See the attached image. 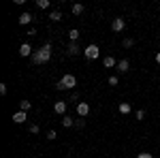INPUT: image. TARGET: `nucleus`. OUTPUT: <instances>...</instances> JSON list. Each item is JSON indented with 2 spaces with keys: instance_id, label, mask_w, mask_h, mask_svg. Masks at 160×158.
I'll return each mask as SVG.
<instances>
[{
  "instance_id": "obj_1",
  "label": "nucleus",
  "mask_w": 160,
  "mask_h": 158,
  "mask_svg": "<svg viewBox=\"0 0 160 158\" xmlns=\"http://www.w3.org/2000/svg\"><path fill=\"white\" fill-rule=\"evenodd\" d=\"M49 58H51V45H49V43H47V45H43L38 51L32 54V62H34V64H45Z\"/></svg>"
},
{
  "instance_id": "obj_2",
  "label": "nucleus",
  "mask_w": 160,
  "mask_h": 158,
  "mask_svg": "<svg viewBox=\"0 0 160 158\" xmlns=\"http://www.w3.org/2000/svg\"><path fill=\"white\" fill-rule=\"evenodd\" d=\"M75 85H77V77L75 75H64L60 81L56 84V88L58 90H73Z\"/></svg>"
},
{
  "instance_id": "obj_3",
  "label": "nucleus",
  "mask_w": 160,
  "mask_h": 158,
  "mask_svg": "<svg viewBox=\"0 0 160 158\" xmlns=\"http://www.w3.org/2000/svg\"><path fill=\"white\" fill-rule=\"evenodd\" d=\"M83 54H86L88 60H96V58H98V54H100V49H98V45H94V43H92V45H88V47L83 49Z\"/></svg>"
},
{
  "instance_id": "obj_4",
  "label": "nucleus",
  "mask_w": 160,
  "mask_h": 158,
  "mask_svg": "<svg viewBox=\"0 0 160 158\" xmlns=\"http://www.w3.org/2000/svg\"><path fill=\"white\" fill-rule=\"evenodd\" d=\"M111 28H113V32H122L124 28H126V22H124L122 17H115L113 24H111Z\"/></svg>"
},
{
  "instance_id": "obj_5",
  "label": "nucleus",
  "mask_w": 160,
  "mask_h": 158,
  "mask_svg": "<svg viewBox=\"0 0 160 158\" xmlns=\"http://www.w3.org/2000/svg\"><path fill=\"white\" fill-rule=\"evenodd\" d=\"M77 113H79V118H86L88 113H90V105L88 103H79L77 105Z\"/></svg>"
},
{
  "instance_id": "obj_6",
  "label": "nucleus",
  "mask_w": 160,
  "mask_h": 158,
  "mask_svg": "<svg viewBox=\"0 0 160 158\" xmlns=\"http://www.w3.org/2000/svg\"><path fill=\"white\" fill-rule=\"evenodd\" d=\"M32 54H34V51H32V47H30L28 43H24V45L19 47V56H24V58H28V56L32 58Z\"/></svg>"
},
{
  "instance_id": "obj_7",
  "label": "nucleus",
  "mask_w": 160,
  "mask_h": 158,
  "mask_svg": "<svg viewBox=\"0 0 160 158\" xmlns=\"http://www.w3.org/2000/svg\"><path fill=\"white\" fill-rule=\"evenodd\" d=\"M118 71H120V73H128V71H130V62L126 60V58L120 60V62H118Z\"/></svg>"
},
{
  "instance_id": "obj_8",
  "label": "nucleus",
  "mask_w": 160,
  "mask_h": 158,
  "mask_svg": "<svg viewBox=\"0 0 160 158\" xmlns=\"http://www.w3.org/2000/svg\"><path fill=\"white\" fill-rule=\"evenodd\" d=\"M53 111L60 113V115H64V113H66V103H64V100H58V103L53 105Z\"/></svg>"
},
{
  "instance_id": "obj_9",
  "label": "nucleus",
  "mask_w": 160,
  "mask_h": 158,
  "mask_svg": "<svg viewBox=\"0 0 160 158\" xmlns=\"http://www.w3.org/2000/svg\"><path fill=\"white\" fill-rule=\"evenodd\" d=\"M32 19H34V15H32V13H28V11L19 15V24H24V26H26V24H30Z\"/></svg>"
},
{
  "instance_id": "obj_10",
  "label": "nucleus",
  "mask_w": 160,
  "mask_h": 158,
  "mask_svg": "<svg viewBox=\"0 0 160 158\" xmlns=\"http://www.w3.org/2000/svg\"><path fill=\"white\" fill-rule=\"evenodd\" d=\"M66 54H68V56H77V54H79V45H77V43H68Z\"/></svg>"
},
{
  "instance_id": "obj_11",
  "label": "nucleus",
  "mask_w": 160,
  "mask_h": 158,
  "mask_svg": "<svg viewBox=\"0 0 160 158\" xmlns=\"http://www.w3.org/2000/svg\"><path fill=\"white\" fill-rule=\"evenodd\" d=\"M13 122H17V124H24V122H26V111H17V113L13 115Z\"/></svg>"
},
{
  "instance_id": "obj_12",
  "label": "nucleus",
  "mask_w": 160,
  "mask_h": 158,
  "mask_svg": "<svg viewBox=\"0 0 160 158\" xmlns=\"http://www.w3.org/2000/svg\"><path fill=\"white\" fill-rule=\"evenodd\" d=\"M30 109H32V105H30V100H19V111H26V113H28Z\"/></svg>"
},
{
  "instance_id": "obj_13",
  "label": "nucleus",
  "mask_w": 160,
  "mask_h": 158,
  "mask_svg": "<svg viewBox=\"0 0 160 158\" xmlns=\"http://www.w3.org/2000/svg\"><path fill=\"white\" fill-rule=\"evenodd\" d=\"M68 38H71V43H77V38H79V30L73 28V30L68 32Z\"/></svg>"
},
{
  "instance_id": "obj_14",
  "label": "nucleus",
  "mask_w": 160,
  "mask_h": 158,
  "mask_svg": "<svg viewBox=\"0 0 160 158\" xmlns=\"http://www.w3.org/2000/svg\"><path fill=\"white\" fill-rule=\"evenodd\" d=\"M49 19H51V22H60V19H62V13L60 11H51L49 13Z\"/></svg>"
},
{
  "instance_id": "obj_15",
  "label": "nucleus",
  "mask_w": 160,
  "mask_h": 158,
  "mask_svg": "<svg viewBox=\"0 0 160 158\" xmlns=\"http://www.w3.org/2000/svg\"><path fill=\"white\" fill-rule=\"evenodd\" d=\"M102 64H105L107 69H111V66H115V58H111V56H107V58L102 60Z\"/></svg>"
},
{
  "instance_id": "obj_16",
  "label": "nucleus",
  "mask_w": 160,
  "mask_h": 158,
  "mask_svg": "<svg viewBox=\"0 0 160 158\" xmlns=\"http://www.w3.org/2000/svg\"><path fill=\"white\" fill-rule=\"evenodd\" d=\"M62 124L68 128V126H73V124H75V120H73V118H68V115H64V118H62Z\"/></svg>"
},
{
  "instance_id": "obj_17",
  "label": "nucleus",
  "mask_w": 160,
  "mask_h": 158,
  "mask_svg": "<svg viewBox=\"0 0 160 158\" xmlns=\"http://www.w3.org/2000/svg\"><path fill=\"white\" fill-rule=\"evenodd\" d=\"M83 13V4H73V15H81Z\"/></svg>"
},
{
  "instance_id": "obj_18",
  "label": "nucleus",
  "mask_w": 160,
  "mask_h": 158,
  "mask_svg": "<svg viewBox=\"0 0 160 158\" xmlns=\"http://www.w3.org/2000/svg\"><path fill=\"white\" fill-rule=\"evenodd\" d=\"M38 9H49V0H37Z\"/></svg>"
},
{
  "instance_id": "obj_19",
  "label": "nucleus",
  "mask_w": 160,
  "mask_h": 158,
  "mask_svg": "<svg viewBox=\"0 0 160 158\" xmlns=\"http://www.w3.org/2000/svg\"><path fill=\"white\" fill-rule=\"evenodd\" d=\"M120 111L122 113H130V105L128 103H120Z\"/></svg>"
},
{
  "instance_id": "obj_20",
  "label": "nucleus",
  "mask_w": 160,
  "mask_h": 158,
  "mask_svg": "<svg viewBox=\"0 0 160 158\" xmlns=\"http://www.w3.org/2000/svg\"><path fill=\"white\" fill-rule=\"evenodd\" d=\"M75 126H77V128H83V126H86V120H83V118L75 120Z\"/></svg>"
},
{
  "instance_id": "obj_21",
  "label": "nucleus",
  "mask_w": 160,
  "mask_h": 158,
  "mask_svg": "<svg viewBox=\"0 0 160 158\" xmlns=\"http://www.w3.org/2000/svg\"><path fill=\"white\" fill-rule=\"evenodd\" d=\"M132 45H135V41H132V38H124V47H126V49L132 47Z\"/></svg>"
},
{
  "instance_id": "obj_22",
  "label": "nucleus",
  "mask_w": 160,
  "mask_h": 158,
  "mask_svg": "<svg viewBox=\"0 0 160 158\" xmlns=\"http://www.w3.org/2000/svg\"><path fill=\"white\" fill-rule=\"evenodd\" d=\"M135 118H137V120H143V118H145V111H143V109H139Z\"/></svg>"
},
{
  "instance_id": "obj_23",
  "label": "nucleus",
  "mask_w": 160,
  "mask_h": 158,
  "mask_svg": "<svg viewBox=\"0 0 160 158\" xmlns=\"http://www.w3.org/2000/svg\"><path fill=\"white\" fill-rule=\"evenodd\" d=\"M56 137H58V135H56V130H49V133H47V139H49V141H53Z\"/></svg>"
},
{
  "instance_id": "obj_24",
  "label": "nucleus",
  "mask_w": 160,
  "mask_h": 158,
  "mask_svg": "<svg viewBox=\"0 0 160 158\" xmlns=\"http://www.w3.org/2000/svg\"><path fill=\"white\" fill-rule=\"evenodd\" d=\"M30 133H32V135L38 133V126H37V124H30Z\"/></svg>"
},
{
  "instance_id": "obj_25",
  "label": "nucleus",
  "mask_w": 160,
  "mask_h": 158,
  "mask_svg": "<svg viewBox=\"0 0 160 158\" xmlns=\"http://www.w3.org/2000/svg\"><path fill=\"white\" fill-rule=\"evenodd\" d=\"M118 81H120L118 77H109V84H111V85H118Z\"/></svg>"
},
{
  "instance_id": "obj_26",
  "label": "nucleus",
  "mask_w": 160,
  "mask_h": 158,
  "mask_svg": "<svg viewBox=\"0 0 160 158\" xmlns=\"http://www.w3.org/2000/svg\"><path fill=\"white\" fill-rule=\"evenodd\" d=\"M137 158H152V154H148V152H143V154H139Z\"/></svg>"
},
{
  "instance_id": "obj_27",
  "label": "nucleus",
  "mask_w": 160,
  "mask_h": 158,
  "mask_svg": "<svg viewBox=\"0 0 160 158\" xmlns=\"http://www.w3.org/2000/svg\"><path fill=\"white\" fill-rule=\"evenodd\" d=\"M156 62H158V64H160V51H158V54H156Z\"/></svg>"
}]
</instances>
